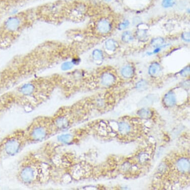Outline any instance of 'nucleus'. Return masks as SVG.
Returning <instances> with one entry per match:
<instances>
[{"label": "nucleus", "instance_id": "obj_1", "mask_svg": "<svg viewBox=\"0 0 190 190\" xmlns=\"http://www.w3.org/2000/svg\"><path fill=\"white\" fill-rule=\"evenodd\" d=\"M97 28L100 33H108L111 28V25L107 20H101L98 24Z\"/></svg>", "mask_w": 190, "mask_h": 190}, {"label": "nucleus", "instance_id": "obj_2", "mask_svg": "<svg viewBox=\"0 0 190 190\" xmlns=\"http://www.w3.org/2000/svg\"><path fill=\"white\" fill-rule=\"evenodd\" d=\"M178 168L182 172H187L190 168V163L187 159H182L178 162Z\"/></svg>", "mask_w": 190, "mask_h": 190}, {"label": "nucleus", "instance_id": "obj_3", "mask_svg": "<svg viewBox=\"0 0 190 190\" xmlns=\"http://www.w3.org/2000/svg\"><path fill=\"white\" fill-rule=\"evenodd\" d=\"M164 102L168 107H171L173 106L176 103V98H175L174 94L172 92L168 93L164 97Z\"/></svg>", "mask_w": 190, "mask_h": 190}, {"label": "nucleus", "instance_id": "obj_4", "mask_svg": "<svg viewBox=\"0 0 190 190\" xmlns=\"http://www.w3.org/2000/svg\"><path fill=\"white\" fill-rule=\"evenodd\" d=\"M161 67L159 64L153 63L150 66L149 69V73L152 76H158L161 72Z\"/></svg>", "mask_w": 190, "mask_h": 190}, {"label": "nucleus", "instance_id": "obj_5", "mask_svg": "<svg viewBox=\"0 0 190 190\" xmlns=\"http://www.w3.org/2000/svg\"><path fill=\"white\" fill-rule=\"evenodd\" d=\"M115 80V78L111 73H106L103 75L102 81L105 85L110 86L113 84Z\"/></svg>", "mask_w": 190, "mask_h": 190}, {"label": "nucleus", "instance_id": "obj_6", "mask_svg": "<svg viewBox=\"0 0 190 190\" xmlns=\"http://www.w3.org/2000/svg\"><path fill=\"white\" fill-rule=\"evenodd\" d=\"M121 73L124 77L127 78L131 77L134 74V69L131 66H125L122 69Z\"/></svg>", "mask_w": 190, "mask_h": 190}, {"label": "nucleus", "instance_id": "obj_7", "mask_svg": "<svg viewBox=\"0 0 190 190\" xmlns=\"http://www.w3.org/2000/svg\"><path fill=\"white\" fill-rule=\"evenodd\" d=\"M106 47L107 50H109L113 51L116 48V43L113 40H108L106 41Z\"/></svg>", "mask_w": 190, "mask_h": 190}, {"label": "nucleus", "instance_id": "obj_8", "mask_svg": "<svg viewBox=\"0 0 190 190\" xmlns=\"http://www.w3.org/2000/svg\"><path fill=\"white\" fill-rule=\"evenodd\" d=\"M119 130H120V132H121L122 134H127L128 131H130V127L128 124H127L125 123H121L120 124Z\"/></svg>", "mask_w": 190, "mask_h": 190}, {"label": "nucleus", "instance_id": "obj_9", "mask_svg": "<svg viewBox=\"0 0 190 190\" xmlns=\"http://www.w3.org/2000/svg\"><path fill=\"white\" fill-rule=\"evenodd\" d=\"M122 39L123 41H124V42H128L133 40V37L131 33L129 31H126L123 34Z\"/></svg>", "mask_w": 190, "mask_h": 190}, {"label": "nucleus", "instance_id": "obj_10", "mask_svg": "<svg viewBox=\"0 0 190 190\" xmlns=\"http://www.w3.org/2000/svg\"><path fill=\"white\" fill-rule=\"evenodd\" d=\"M147 83L144 80L140 81L137 85V89L140 91L145 90L147 88Z\"/></svg>", "mask_w": 190, "mask_h": 190}, {"label": "nucleus", "instance_id": "obj_11", "mask_svg": "<svg viewBox=\"0 0 190 190\" xmlns=\"http://www.w3.org/2000/svg\"><path fill=\"white\" fill-rule=\"evenodd\" d=\"M175 4V0H163L162 2V6L164 8L172 7Z\"/></svg>", "mask_w": 190, "mask_h": 190}, {"label": "nucleus", "instance_id": "obj_12", "mask_svg": "<svg viewBox=\"0 0 190 190\" xmlns=\"http://www.w3.org/2000/svg\"><path fill=\"white\" fill-rule=\"evenodd\" d=\"M139 114L141 117L143 118H149V117H151V113L150 111H149L148 110H145V109H142L139 111Z\"/></svg>", "mask_w": 190, "mask_h": 190}, {"label": "nucleus", "instance_id": "obj_13", "mask_svg": "<svg viewBox=\"0 0 190 190\" xmlns=\"http://www.w3.org/2000/svg\"><path fill=\"white\" fill-rule=\"evenodd\" d=\"M93 55H94L95 59H96L97 60H101L103 58V54L101 51L99 50H96L95 51Z\"/></svg>", "mask_w": 190, "mask_h": 190}, {"label": "nucleus", "instance_id": "obj_14", "mask_svg": "<svg viewBox=\"0 0 190 190\" xmlns=\"http://www.w3.org/2000/svg\"><path fill=\"white\" fill-rule=\"evenodd\" d=\"M164 40L162 38H157L153 40L152 41V44L154 46H159L163 43Z\"/></svg>", "mask_w": 190, "mask_h": 190}, {"label": "nucleus", "instance_id": "obj_15", "mask_svg": "<svg viewBox=\"0 0 190 190\" xmlns=\"http://www.w3.org/2000/svg\"><path fill=\"white\" fill-rule=\"evenodd\" d=\"M129 21H126L123 22V23H121V24L119 25V28L120 30H124L125 28H127V27H128L129 25Z\"/></svg>", "mask_w": 190, "mask_h": 190}, {"label": "nucleus", "instance_id": "obj_16", "mask_svg": "<svg viewBox=\"0 0 190 190\" xmlns=\"http://www.w3.org/2000/svg\"><path fill=\"white\" fill-rule=\"evenodd\" d=\"M181 74L183 76H187L190 74V68L187 67L183 69L182 72H181Z\"/></svg>", "mask_w": 190, "mask_h": 190}, {"label": "nucleus", "instance_id": "obj_17", "mask_svg": "<svg viewBox=\"0 0 190 190\" xmlns=\"http://www.w3.org/2000/svg\"><path fill=\"white\" fill-rule=\"evenodd\" d=\"M190 33L186 32V33H184V34H183L182 38H183V40H185V41H190Z\"/></svg>", "mask_w": 190, "mask_h": 190}, {"label": "nucleus", "instance_id": "obj_18", "mask_svg": "<svg viewBox=\"0 0 190 190\" xmlns=\"http://www.w3.org/2000/svg\"><path fill=\"white\" fill-rule=\"evenodd\" d=\"M106 1H110L111 0H106Z\"/></svg>", "mask_w": 190, "mask_h": 190}]
</instances>
